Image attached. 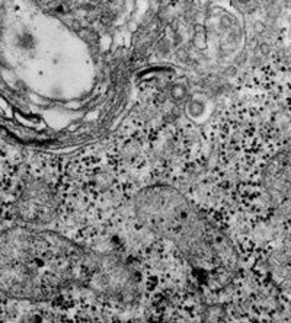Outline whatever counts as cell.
Here are the masks:
<instances>
[{"mask_svg":"<svg viewBox=\"0 0 291 323\" xmlns=\"http://www.w3.org/2000/svg\"><path fill=\"white\" fill-rule=\"evenodd\" d=\"M75 287L122 302L136 296L138 280L122 259L56 231L25 224L0 233V293L44 302Z\"/></svg>","mask_w":291,"mask_h":323,"instance_id":"1","label":"cell"},{"mask_svg":"<svg viewBox=\"0 0 291 323\" xmlns=\"http://www.w3.org/2000/svg\"><path fill=\"white\" fill-rule=\"evenodd\" d=\"M137 220L171 242L195 269L221 280L237 268V252L223 231L178 190L143 188L133 201Z\"/></svg>","mask_w":291,"mask_h":323,"instance_id":"2","label":"cell"},{"mask_svg":"<svg viewBox=\"0 0 291 323\" xmlns=\"http://www.w3.org/2000/svg\"><path fill=\"white\" fill-rule=\"evenodd\" d=\"M15 210L18 217L28 226L48 224L58 213L57 195L44 181H29L19 191Z\"/></svg>","mask_w":291,"mask_h":323,"instance_id":"3","label":"cell"},{"mask_svg":"<svg viewBox=\"0 0 291 323\" xmlns=\"http://www.w3.org/2000/svg\"><path fill=\"white\" fill-rule=\"evenodd\" d=\"M262 188L272 209L291 217V153H280L267 165Z\"/></svg>","mask_w":291,"mask_h":323,"instance_id":"4","label":"cell"},{"mask_svg":"<svg viewBox=\"0 0 291 323\" xmlns=\"http://www.w3.org/2000/svg\"><path fill=\"white\" fill-rule=\"evenodd\" d=\"M271 283L283 291H291V234L272 249L267 258Z\"/></svg>","mask_w":291,"mask_h":323,"instance_id":"5","label":"cell"}]
</instances>
